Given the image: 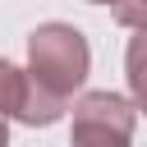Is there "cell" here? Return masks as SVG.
<instances>
[{"mask_svg": "<svg viewBox=\"0 0 147 147\" xmlns=\"http://www.w3.org/2000/svg\"><path fill=\"white\" fill-rule=\"evenodd\" d=\"M87 69H92V51H87V37L74 23L32 28V37H28V83L32 87L69 101L87 83Z\"/></svg>", "mask_w": 147, "mask_h": 147, "instance_id": "cell-1", "label": "cell"}, {"mask_svg": "<svg viewBox=\"0 0 147 147\" xmlns=\"http://www.w3.org/2000/svg\"><path fill=\"white\" fill-rule=\"evenodd\" d=\"M133 101L115 92H83L74 101V142H129L133 138Z\"/></svg>", "mask_w": 147, "mask_h": 147, "instance_id": "cell-2", "label": "cell"}, {"mask_svg": "<svg viewBox=\"0 0 147 147\" xmlns=\"http://www.w3.org/2000/svg\"><path fill=\"white\" fill-rule=\"evenodd\" d=\"M23 96H28V74L0 55V115H5V119H9V115L18 119V110H23Z\"/></svg>", "mask_w": 147, "mask_h": 147, "instance_id": "cell-3", "label": "cell"}, {"mask_svg": "<svg viewBox=\"0 0 147 147\" xmlns=\"http://www.w3.org/2000/svg\"><path fill=\"white\" fill-rule=\"evenodd\" d=\"M110 14H115L124 28H142V18H147V0H110Z\"/></svg>", "mask_w": 147, "mask_h": 147, "instance_id": "cell-4", "label": "cell"}, {"mask_svg": "<svg viewBox=\"0 0 147 147\" xmlns=\"http://www.w3.org/2000/svg\"><path fill=\"white\" fill-rule=\"evenodd\" d=\"M5 138H9V124H5V115H0V142H5Z\"/></svg>", "mask_w": 147, "mask_h": 147, "instance_id": "cell-5", "label": "cell"}, {"mask_svg": "<svg viewBox=\"0 0 147 147\" xmlns=\"http://www.w3.org/2000/svg\"><path fill=\"white\" fill-rule=\"evenodd\" d=\"M87 5H110V0H87Z\"/></svg>", "mask_w": 147, "mask_h": 147, "instance_id": "cell-6", "label": "cell"}]
</instances>
